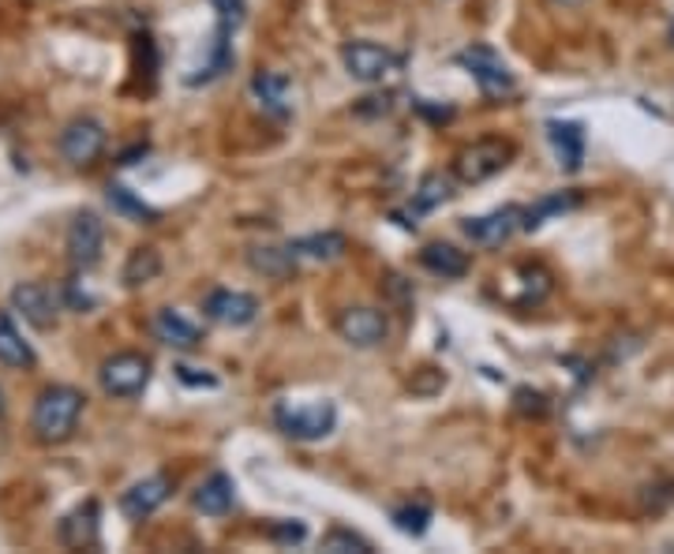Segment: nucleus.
Here are the masks:
<instances>
[{
    "instance_id": "obj_33",
    "label": "nucleus",
    "mask_w": 674,
    "mask_h": 554,
    "mask_svg": "<svg viewBox=\"0 0 674 554\" xmlns=\"http://www.w3.org/2000/svg\"><path fill=\"white\" fill-rule=\"evenodd\" d=\"M0 416H4V389H0Z\"/></svg>"
},
{
    "instance_id": "obj_30",
    "label": "nucleus",
    "mask_w": 674,
    "mask_h": 554,
    "mask_svg": "<svg viewBox=\"0 0 674 554\" xmlns=\"http://www.w3.org/2000/svg\"><path fill=\"white\" fill-rule=\"evenodd\" d=\"M517 408L521 413H533V416H544L547 413V397L536 394V389H517Z\"/></svg>"
},
{
    "instance_id": "obj_17",
    "label": "nucleus",
    "mask_w": 674,
    "mask_h": 554,
    "mask_svg": "<svg viewBox=\"0 0 674 554\" xmlns=\"http://www.w3.org/2000/svg\"><path fill=\"white\" fill-rule=\"evenodd\" d=\"M150 334H155L161 345L180 348V353H191V348H199V342H202L199 326L188 323L180 311H172V307H161V311H155V319H150Z\"/></svg>"
},
{
    "instance_id": "obj_26",
    "label": "nucleus",
    "mask_w": 674,
    "mask_h": 554,
    "mask_svg": "<svg viewBox=\"0 0 674 554\" xmlns=\"http://www.w3.org/2000/svg\"><path fill=\"white\" fill-rule=\"evenodd\" d=\"M109 207L117 214H125V218H131V221H139V225H155L161 218L155 207H147L142 199H136L125 184H109Z\"/></svg>"
},
{
    "instance_id": "obj_34",
    "label": "nucleus",
    "mask_w": 674,
    "mask_h": 554,
    "mask_svg": "<svg viewBox=\"0 0 674 554\" xmlns=\"http://www.w3.org/2000/svg\"><path fill=\"white\" fill-rule=\"evenodd\" d=\"M555 4H581V0H555Z\"/></svg>"
},
{
    "instance_id": "obj_25",
    "label": "nucleus",
    "mask_w": 674,
    "mask_h": 554,
    "mask_svg": "<svg viewBox=\"0 0 674 554\" xmlns=\"http://www.w3.org/2000/svg\"><path fill=\"white\" fill-rule=\"evenodd\" d=\"M248 263H251V270H259L267 277H278V281H281V277L296 274V255H293L289 244H285V248H251Z\"/></svg>"
},
{
    "instance_id": "obj_31",
    "label": "nucleus",
    "mask_w": 674,
    "mask_h": 554,
    "mask_svg": "<svg viewBox=\"0 0 674 554\" xmlns=\"http://www.w3.org/2000/svg\"><path fill=\"white\" fill-rule=\"evenodd\" d=\"M304 536H308V528H304L300 521H285V525L270 528V540H278V543H300Z\"/></svg>"
},
{
    "instance_id": "obj_8",
    "label": "nucleus",
    "mask_w": 674,
    "mask_h": 554,
    "mask_svg": "<svg viewBox=\"0 0 674 554\" xmlns=\"http://www.w3.org/2000/svg\"><path fill=\"white\" fill-rule=\"evenodd\" d=\"M106 139H109L106 128H101L95 117H76L65 131H60V158L76 169H87L101 158Z\"/></svg>"
},
{
    "instance_id": "obj_29",
    "label": "nucleus",
    "mask_w": 674,
    "mask_h": 554,
    "mask_svg": "<svg viewBox=\"0 0 674 554\" xmlns=\"http://www.w3.org/2000/svg\"><path fill=\"white\" fill-rule=\"evenodd\" d=\"M214 12H218V23L240 30L244 19H248V0H210Z\"/></svg>"
},
{
    "instance_id": "obj_21",
    "label": "nucleus",
    "mask_w": 674,
    "mask_h": 554,
    "mask_svg": "<svg viewBox=\"0 0 674 554\" xmlns=\"http://www.w3.org/2000/svg\"><path fill=\"white\" fill-rule=\"evenodd\" d=\"M581 207V191H551L544 195L539 202L533 207H525V221H521V233H536L539 225H547L551 218H558V214H569Z\"/></svg>"
},
{
    "instance_id": "obj_6",
    "label": "nucleus",
    "mask_w": 674,
    "mask_h": 554,
    "mask_svg": "<svg viewBox=\"0 0 674 554\" xmlns=\"http://www.w3.org/2000/svg\"><path fill=\"white\" fill-rule=\"evenodd\" d=\"M341 65L356 83H383L394 71H402L405 57L379 42H349L341 49Z\"/></svg>"
},
{
    "instance_id": "obj_15",
    "label": "nucleus",
    "mask_w": 674,
    "mask_h": 554,
    "mask_svg": "<svg viewBox=\"0 0 674 554\" xmlns=\"http://www.w3.org/2000/svg\"><path fill=\"white\" fill-rule=\"evenodd\" d=\"M547 139L555 147L562 172H581V166H585V128L577 120H547Z\"/></svg>"
},
{
    "instance_id": "obj_5",
    "label": "nucleus",
    "mask_w": 674,
    "mask_h": 554,
    "mask_svg": "<svg viewBox=\"0 0 674 554\" xmlns=\"http://www.w3.org/2000/svg\"><path fill=\"white\" fill-rule=\"evenodd\" d=\"M514 154L517 150L509 139H479L454 158V177L462 184H484L498 177V172L514 161Z\"/></svg>"
},
{
    "instance_id": "obj_20",
    "label": "nucleus",
    "mask_w": 674,
    "mask_h": 554,
    "mask_svg": "<svg viewBox=\"0 0 674 554\" xmlns=\"http://www.w3.org/2000/svg\"><path fill=\"white\" fill-rule=\"evenodd\" d=\"M34 348L19 334L12 311H0V364L12 367V372H27V367H34Z\"/></svg>"
},
{
    "instance_id": "obj_3",
    "label": "nucleus",
    "mask_w": 674,
    "mask_h": 554,
    "mask_svg": "<svg viewBox=\"0 0 674 554\" xmlns=\"http://www.w3.org/2000/svg\"><path fill=\"white\" fill-rule=\"evenodd\" d=\"M457 65H462L468 76L476 79L479 95H484L487 101L509 98L517 90V79H514V71H509V65L495 53L492 46H484V42L465 46L462 53H457Z\"/></svg>"
},
{
    "instance_id": "obj_14",
    "label": "nucleus",
    "mask_w": 674,
    "mask_h": 554,
    "mask_svg": "<svg viewBox=\"0 0 674 554\" xmlns=\"http://www.w3.org/2000/svg\"><path fill=\"white\" fill-rule=\"evenodd\" d=\"M449 195H454V180H449L446 172H427V177L416 184L413 202H408L405 210H394V221L413 229L420 214H432L435 207H443V202H449Z\"/></svg>"
},
{
    "instance_id": "obj_22",
    "label": "nucleus",
    "mask_w": 674,
    "mask_h": 554,
    "mask_svg": "<svg viewBox=\"0 0 674 554\" xmlns=\"http://www.w3.org/2000/svg\"><path fill=\"white\" fill-rule=\"evenodd\" d=\"M289 248H293L296 259L334 263V259H341V255H345L349 240H345L341 233H311V236H296V240H289Z\"/></svg>"
},
{
    "instance_id": "obj_32",
    "label": "nucleus",
    "mask_w": 674,
    "mask_h": 554,
    "mask_svg": "<svg viewBox=\"0 0 674 554\" xmlns=\"http://www.w3.org/2000/svg\"><path fill=\"white\" fill-rule=\"evenodd\" d=\"M191 372H196V367H177V378H180V383H188V386H218V378H214V375H191Z\"/></svg>"
},
{
    "instance_id": "obj_12",
    "label": "nucleus",
    "mask_w": 674,
    "mask_h": 554,
    "mask_svg": "<svg viewBox=\"0 0 674 554\" xmlns=\"http://www.w3.org/2000/svg\"><path fill=\"white\" fill-rule=\"evenodd\" d=\"M12 307L30 326H38V330H49V326H57V311H60V300L57 293L49 289L42 281H23L12 289Z\"/></svg>"
},
{
    "instance_id": "obj_10",
    "label": "nucleus",
    "mask_w": 674,
    "mask_h": 554,
    "mask_svg": "<svg viewBox=\"0 0 674 554\" xmlns=\"http://www.w3.org/2000/svg\"><path fill=\"white\" fill-rule=\"evenodd\" d=\"M521 221H525V207H498L479 218H465L462 233L479 248H503L509 236L521 233Z\"/></svg>"
},
{
    "instance_id": "obj_18",
    "label": "nucleus",
    "mask_w": 674,
    "mask_h": 554,
    "mask_svg": "<svg viewBox=\"0 0 674 554\" xmlns=\"http://www.w3.org/2000/svg\"><path fill=\"white\" fill-rule=\"evenodd\" d=\"M98 532H101V513H98V502H83L60 521V543L65 547H76V551H87L98 543Z\"/></svg>"
},
{
    "instance_id": "obj_28",
    "label": "nucleus",
    "mask_w": 674,
    "mask_h": 554,
    "mask_svg": "<svg viewBox=\"0 0 674 554\" xmlns=\"http://www.w3.org/2000/svg\"><path fill=\"white\" fill-rule=\"evenodd\" d=\"M323 551H330V554H371L375 547H371V540H364L360 532H353V528H330L323 536V543H319Z\"/></svg>"
},
{
    "instance_id": "obj_19",
    "label": "nucleus",
    "mask_w": 674,
    "mask_h": 554,
    "mask_svg": "<svg viewBox=\"0 0 674 554\" xmlns=\"http://www.w3.org/2000/svg\"><path fill=\"white\" fill-rule=\"evenodd\" d=\"M232 498H237V484H232V476H225V472H214V476H207L196 487V495H191V506H196L199 513H207V517H225V513L232 510Z\"/></svg>"
},
{
    "instance_id": "obj_27",
    "label": "nucleus",
    "mask_w": 674,
    "mask_h": 554,
    "mask_svg": "<svg viewBox=\"0 0 674 554\" xmlns=\"http://www.w3.org/2000/svg\"><path fill=\"white\" fill-rule=\"evenodd\" d=\"M390 521L405 536H424V532L432 528V506H427V502H405V506L390 510Z\"/></svg>"
},
{
    "instance_id": "obj_16",
    "label": "nucleus",
    "mask_w": 674,
    "mask_h": 554,
    "mask_svg": "<svg viewBox=\"0 0 674 554\" xmlns=\"http://www.w3.org/2000/svg\"><path fill=\"white\" fill-rule=\"evenodd\" d=\"M251 98L259 101V109L270 112L274 120H285L293 112V83L281 76V71H255Z\"/></svg>"
},
{
    "instance_id": "obj_24",
    "label": "nucleus",
    "mask_w": 674,
    "mask_h": 554,
    "mask_svg": "<svg viewBox=\"0 0 674 554\" xmlns=\"http://www.w3.org/2000/svg\"><path fill=\"white\" fill-rule=\"evenodd\" d=\"M161 274V251L158 248H136L128 255L125 270H120V281L128 285V289H139V285H150L155 277Z\"/></svg>"
},
{
    "instance_id": "obj_4",
    "label": "nucleus",
    "mask_w": 674,
    "mask_h": 554,
    "mask_svg": "<svg viewBox=\"0 0 674 554\" xmlns=\"http://www.w3.org/2000/svg\"><path fill=\"white\" fill-rule=\"evenodd\" d=\"M150 375H155V364H150V356H142V353H117L98 367L101 389H106L109 397H117V402L139 397L142 389L150 386Z\"/></svg>"
},
{
    "instance_id": "obj_35",
    "label": "nucleus",
    "mask_w": 674,
    "mask_h": 554,
    "mask_svg": "<svg viewBox=\"0 0 674 554\" xmlns=\"http://www.w3.org/2000/svg\"><path fill=\"white\" fill-rule=\"evenodd\" d=\"M671 46H674V27H671Z\"/></svg>"
},
{
    "instance_id": "obj_13",
    "label": "nucleus",
    "mask_w": 674,
    "mask_h": 554,
    "mask_svg": "<svg viewBox=\"0 0 674 554\" xmlns=\"http://www.w3.org/2000/svg\"><path fill=\"white\" fill-rule=\"evenodd\" d=\"M202 311H207L214 323L240 330V326H251L255 319H259V300H255L251 293H240V289H214L207 296V304H202Z\"/></svg>"
},
{
    "instance_id": "obj_9",
    "label": "nucleus",
    "mask_w": 674,
    "mask_h": 554,
    "mask_svg": "<svg viewBox=\"0 0 674 554\" xmlns=\"http://www.w3.org/2000/svg\"><path fill=\"white\" fill-rule=\"evenodd\" d=\"M334 326L341 342H349L353 348H379L390 337V319L379 307H345Z\"/></svg>"
},
{
    "instance_id": "obj_1",
    "label": "nucleus",
    "mask_w": 674,
    "mask_h": 554,
    "mask_svg": "<svg viewBox=\"0 0 674 554\" xmlns=\"http://www.w3.org/2000/svg\"><path fill=\"white\" fill-rule=\"evenodd\" d=\"M83 405H87L83 389L65 386V383L46 386L34 402V413H30V431H34L38 443H46V446L68 443L71 431L79 424V416H83Z\"/></svg>"
},
{
    "instance_id": "obj_11",
    "label": "nucleus",
    "mask_w": 674,
    "mask_h": 554,
    "mask_svg": "<svg viewBox=\"0 0 674 554\" xmlns=\"http://www.w3.org/2000/svg\"><path fill=\"white\" fill-rule=\"evenodd\" d=\"M169 495H172V479L166 476V472L136 479V484L120 495V513H125L128 521H147L150 513H158L161 506H166Z\"/></svg>"
},
{
    "instance_id": "obj_2",
    "label": "nucleus",
    "mask_w": 674,
    "mask_h": 554,
    "mask_svg": "<svg viewBox=\"0 0 674 554\" xmlns=\"http://www.w3.org/2000/svg\"><path fill=\"white\" fill-rule=\"evenodd\" d=\"M274 427L293 443H319L337 427V405L334 402H311V405H274Z\"/></svg>"
},
{
    "instance_id": "obj_23",
    "label": "nucleus",
    "mask_w": 674,
    "mask_h": 554,
    "mask_svg": "<svg viewBox=\"0 0 674 554\" xmlns=\"http://www.w3.org/2000/svg\"><path fill=\"white\" fill-rule=\"evenodd\" d=\"M420 263L424 270H432L435 277H443V281H454V277L468 274V255L457 251L454 244H427L420 251Z\"/></svg>"
},
{
    "instance_id": "obj_7",
    "label": "nucleus",
    "mask_w": 674,
    "mask_h": 554,
    "mask_svg": "<svg viewBox=\"0 0 674 554\" xmlns=\"http://www.w3.org/2000/svg\"><path fill=\"white\" fill-rule=\"evenodd\" d=\"M101 248H106V225H101L95 210H79L65 236L68 263L76 266V270H95L101 263Z\"/></svg>"
}]
</instances>
